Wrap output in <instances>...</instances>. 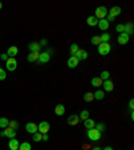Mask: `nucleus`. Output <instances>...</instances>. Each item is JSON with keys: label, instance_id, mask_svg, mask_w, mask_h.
Returning <instances> with one entry per match:
<instances>
[{"label": "nucleus", "instance_id": "f257e3e1", "mask_svg": "<svg viewBox=\"0 0 134 150\" xmlns=\"http://www.w3.org/2000/svg\"><path fill=\"white\" fill-rule=\"evenodd\" d=\"M101 137H102V133H99L95 127H94V129H89V130H87V138H89L90 141L95 142V141L101 139Z\"/></svg>", "mask_w": 134, "mask_h": 150}, {"label": "nucleus", "instance_id": "f03ea898", "mask_svg": "<svg viewBox=\"0 0 134 150\" xmlns=\"http://www.w3.org/2000/svg\"><path fill=\"white\" fill-rule=\"evenodd\" d=\"M107 12H109V10L106 8L105 6H99V7H97V10H95V13H94V16H95L98 20H101V19H106V16H107Z\"/></svg>", "mask_w": 134, "mask_h": 150}, {"label": "nucleus", "instance_id": "7ed1b4c3", "mask_svg": "<svg viewBox=\"0 0 134 150\" xmlns=\"http://www.w3.org/2000/svg\"><path fill=\"white\" fill-rule=\"evenodd\" d=\"M119 13H121V7H118V6L115 7V6H114V7L111 8V10H110V11L107 12V16H106V20H107L109 23L113 22V20L115 19V16H118Z\"/></svg>", "mask_w": 134, "mask_h": 150}, {"label": "nucleus", "instance_id": "20e7f679", "mask_svg": "<svg viewBox=\"0 0 134 150\" xmlns=\"http://www.w3.org/2000/svg\"><path fill=\"white\" fill-rule=\"evenodd\" d=\"M110 51H111V46H110V43H101V44L98 46V54L102 55V56L107 55Z\"/></svg>", "mask_w": 134, "mask_h": 150}, {"label": "nucleus", "instance_id": "39448f33", "mask_svg": "<svg viewBox=\"0 0 134 150\" xmlns=\"http://www.w3.org/2000/svg\"><path fill=\"white\" fill-rule=\"evenodd\" d=\"M16 67H18V62L15 58H8L6 61V68L8 71H15Z\"/></svg>", "mask_w": 134, "mask_h": 150}, {"label": "nucleus", "instance_id": "423d86ee", "mask_svg": "<svg viewBox=\"0 0 134 150\" xmlns=\"http://www.w3.org/2000/svg\"><path fill=\"white\" fill-rule=\"evenodd\" d=\"M0 137H7V138H10V139H12V138L16 137V130H13L11 127H6L0 133Z\"/></svg>", "mask_w": 134, "mask_h": 150}, {"label": "nucleus", "instance_id": "0eeeda50", "mask_svg": "<svg viewBox=\"0 0 134 150\" xmlns=\"http://www.w3.org/2000/svg\"><path fill=\"white\" fill-rule=\"evenodd\" d=\"M48 130H50V123L47 121H43L38 125V131L40 134H47Z\"/></svg>", "mask_w": 134, "mask_h": 150}, {"label": "nucleus", "instance_id": "6e6552de", "mask_svg": "<svg viewBox=\"0 0 134 150\" xmlns=\"http://www.w3.org/2000/svg\"><path fill=\"white\" fill-rule=\"evenodd\" d=\"M50 58H51V55L48 54L47 51H46V52H40L39 59H38V63H42V64L48 63V62H50Z\"/></svg>", "mask_w": 134, "mask_h": 150}, {"label": "nucleus", "instance_id": "1a4fd4ad", "mask_svg": "<svg viewBox=\"0 0 134 150\" xmlns=\"http://www.w3.org/2000/svg\"><path fill=\"white\" fill-rule=\"evenodd\" d=\"M129 39H130V36H129L128 34L122 32V34H119L118 35V39H117V40H118V43L121 46H125V44H128L129 43Z\"/></svg>", "mask_w": 134, "mask_h": 150}, {"label": "nucleus", "instance_id": "9d476101", "mask_svg": "<svg viewBox=\"0 0 134 150\" xmlns=\"http://www.w3.org/2000/svg\"><path fill=\"white\" fill-rule=\"evenodd\" d=\"M79 115H75V114H73V115H70L68 118H67V123L70 125V126H77L78 123H79Z\"/></svg>", "mask_w": 134, "mask_h": 150}, {"label": "nucleus", "instance_id": "9b49d317", "mask_svg": "<svg viewBox=\"0 0 134 150\" xmlns=\"http://www.w3.org/2000/svg\"><path fill=\"white\" fill-rule=\"evenodd\" d=\"M97 26L99 27L101 31H107L109 27H110V23H109L106 19H101V20H98V24H97Z\"/></svg>", "mask_w": 134, "mask_h": 150}, {"label": "nucleus", "instance_id": "f8f14e48", "mask_svg": "<svg viewBox=\"0 0 134 150\" xmlns=\"http://www.w3.org/2000/svg\"><path fill=\"white\" fill-rule=\"evenodd\" d=\"M79 64V61H78L77 56H70L68 58V61H67V66L70 68H75Z\"/></svg>", "mask_w": 134, "mask_h": 150}, {"label": "nucleus", "instance_id": "ddd939ff", "mask_svg": "<svg viewBox=\"0 0 134 150\" xmlns=\"http://www.w3.org/2000/svg\"><path fill=\"white\" fill-rule=\"evenodd\" d=\"M102 86H103V89H105V91H107V93H110V91H113V90H114V83H113L110 79L103 80Z\"/></svg>", "mask_w": 134, "mask_h": 150}, {"label": "nucleus", "instance_id": "4468645a", "mask_svg": "<svg viewBox=\"0 0 134 150\" xmlns=\"http://www.w3.org/2000/svg\"><path fill=\"white\" fill-rule=\"evenodd\" d=\"M26 130H27V133H30V134H34V133L38 131V125L34 123V122H30V123L26 125Z\"/></svg>", "mask_w": 134, "mask_h": 150}, {"label": "nucleus", "instance_id": "2eb2a0df", "mask_svg": "<svg viewBox=\"0 0 134 150\" xmlns=\"http://www.w3.org/2000/svg\"><path fill=\"white\" fill-rule=\"evenodd\" d=\"M40 47L42 46L39 44L38 42H31L28 44V48H30V51L31 52H40Z\"/></svg>", "mask_w": 134, "mask_h": 150}, {"label": "nucleus", "instance_id": "dca6fc26", "mask_svg": "<svg viewBox=\"0 0 134 150\" xmlns=\"http://www.w3.org/2000/svg\"><path fill=\"white\" fill-rule=\"evenodd\" d=\"M19 141L15 139V138H12V139H10V142H8V147H10V150H19Z\"/></svg>", "mask_w": 134, "mask_h": 150}, {"label": "nucleus", "instance_id": "f3484780", "mask_svg": "<svg viewBox=\"0 0 134 150\" xmlns=\"http://www.w3.org/2000/svg\"><path fill=\"white\" fill-rule=\"evenodd\" d=\"M75 56H77V58H78V61L80 62V61H85V59H87L89 54H87V52L85 51V50H80V48H79V50H78V52L75 54Z\"/></svg>", "mask_w": 134, "mask_h": 150}, {"label": "nucleus", "instance_id": "a211bd4d", "mask_svg": "<svg viewBox=\"0 0 134 150\" xmlns=\"http://www.w3.org/2000/svg\"><path fill=\"white\" fill-rule=\"evenodd\" d=\"M18 54H19V50H18V47H16V46H12V47H10V48H8V51H7V55H8V58H15Z\"/></svg>", "mask_w": 134, "mask_h": 150}, {"label": "nucleus", "instance_id": "6ab92c4d", "mask_svg": "<svg viewBox=\"0 0 134 150\" xmlns=\"http://www.w3.org/2000/svg\"><path fill=\"white\" fill-rule=\"evenodd\" d=\"M123 32H125V34H128L129 36L133 35V32H134L133 23H128V24H123Z\"/></svg>", "mask_w": 134, "mask_h": 150}, {"label": "nucleus", "instance_id": "aec40b11", "mask_svg": "<svg viewBox=\"0 0 134 150\" xmlns=\"http://www.w3.org/2000/svg\"><path fill=\"white\" fill-rule=\"evenodd\" d=\"M86 23H87V26L94 27V26H97V24H98V19H97L94 15H91V16H89V18L86 19Z\"/></svg>", "mask_w": 134, "mask_h": 150}, {"label": "nucleus", "instance_id": "412c9836", "mask_svg": "<svg viewBox=\"0 0 134 150\" xmlns=\"http://www.w3.org/2000/svg\"><path fill=\"white\" fill-rule=\"evenodd\" d=\"M83 123H85V127L89 130V129H94L95 127V122H94V119H91V118H87L86 121H83Z\"/></svg>", "mask_w": 134, "mask_h": 150}, {"label": "nucleus", "instance_id": "4be33fe9", "mask_svg": "<svg viewBox=\"0 0 134 150\" xmlns=\"http://www.w3.org/2000/svg\"><path fill=\"white\" fill-rule=\"evenodd\" d=\"M39 55H40V52H31V54H28V56H27V61L28 62H38Z\"/></svg>", "mask_w": 134, "mask_h": 150}, {"label": "nucleus", "instance_id": "5701e85b", "mask_svg": "<svg viewBox=\"0 0 134 150\" xmlns=\"http://www.w3.org/2000/svg\"><path fill=\"white\" fill-rule=\"evenodd\" d=\"M64 111H66V109H64L63 105H56V106H55V114H56V115L62 117V115L64 114Z\"/></svg>", "mask_w": 134, "mask_h": 150}, {"label": "nucleus", "instance_id": "b1692460", "mask_svg": "<svg viewBox=\"0 0 134 150\" xmlns=\"http://www.w3.org/2000/svg\"><path fill=\"white\" fill-rule=\"evenodd\" d=\"M102 83H103V80L99 77H94L93 79H91V85H93L94 87H101L102 86Z\"/></svg>", "mask_w": 134, "mask_h": 150}, {"label": "nucleus", "instance_id": "393cba45", "mask_svg": "<svg viewBox=\"0 0 134 150\" xmlns=\"http://www.w3.org/2000/svg\"><path fill=\"white\" fill-rule=\"evenodd\" d=\"M105 98V91L103 90H98L94 93V99H98V101H102Z\"/></svg>", "mask_w": 134, "mask_h": 150}, {"label": "nucleus", "instance_id": "a878e982", "mask_svg": "<svg viewBox=\"0 0 134 150\" xmlns=\"http://www.w3.org/2000/svg\"><path fill=\"white\" fill-rule=\"evenodd\" d=\"M8 123H10V121H8V118H0V129H6V127H8Z\"/></svg>", "mask_w": 134, "mask_h": 150}, {"label": "nucleus", "instance_id": "bb28decb", "mask_svg": "<svg viewBox=\"0 0 134 150\" xmlns=\"http://www.w3.org/2000/svg\"><path fill=\"white\" fill-rule=\"evenodd\" d=\"M83 101H85V102H91V101H94V94L93 93H86L85 95H83Z\"/></svg>", "mask_w": 134, "mask_h": 150}, {"label": "nucleus", "instance_id": "cd10ccee", "mask_svg": "<svg viewBox=\"0 0 134 150\" xmlns=\"http://www.w3.org/2000/svg\"><path fill=\"white\" fill-rule=\"evenodd\" d=\"M78 50H79V47H78V44H71L70 46V54H71V56H75V54L78 52Z\"/></svg>", "mask_w": 134, "mask_h": 150}, {"label": "nucleus", "instance_id": "c85d7f7f", "mask_svg": "<svg viewBox=\"0 0 134 150\" xmlns=\"http://www.w3.org/2000/svg\"><path fill=\"white\" fill-rule=\"evenodd\" d=\"M89 117H90V113L87 111V110H82V113H80V115H79V119L80 121H86Z\"/></svg>", "mask_w": 134, "mask_h": 150}, {"label": "nucleus", "instance_id": "c756f323", "mask_svg": "<svg viewBox=\"0 0 134 150\" xmlns=\"http://www.w3.org/2000/svg\"><path fill=\"white\" fill-rule=\"evenodd\" d=\"M31 145L28 144V142H22V144L19 145V150H31Z\"/></svg>", "mask_w": 134, "mask_h": 150}, {"label": "nucleus", "instance_id": "7c9ffc66", "mask_svg": "<svg viewBox=\"0 0 134 150\" xmlns=\"http://www.w3.org/2000/svg\"><path fill=\"white\" fill-rule=\"evenodd\" d=\"M91 43L93 44H95V46H99L102 42H101V36H98V35H94L93 38H91Z\"/></svg>", "mask_w": 134, "mask_h": 150}, {"label": "nucleus", "instance_id": "2f4dec72", "mask_svg": "<svg viewBox=\"0 0 134 150\" xmlns=\"http://www.w3.org/2000/svg\"><path fill=\"white\" fill-rule=\"evenodd\" d=\"M42 137H43V134H40L39 131H36V133H34V134H32V139L35 141V142H40Z\"/></svg>", "mask_w": 134, "mask_h": 150}, {"label": "nucleus", "instance_id": "473e14b6", "mask_svg": "<svg viewBox=\"0 0 134 150\" xmlns=\"http://www.w3.org/2000/svg\"><path fill=\"white\" fill-rule=\"evenodd\" d=\"M109 40H110V35H109L107 32H103L102 35H101V42L102 43H109Z\"/></svg>", "mask_w": 134, "mask_h": 150}, {"label": "nucleus", "instance_id": "72a5a7b5", "mask_svg": "<svg viewBox=\"0 0 134 150\" xmlns=\"http://www.w3.org/2000/svg\"><path fill=\"white\" fill-rule=\"evenodd\" d=\"M99 78H101V79H102V80H107L109 79V78H110V73H109V71H102V73H101V77H99Z\"/></svg>", "mask_w": 134, "mask_h": 150}, {"label": "nucleus", "instance_id": "f704fd0d", "mask_svg": "<svg viewBox=\"0 0 134 150\" xmlns=\"http://www.w3.org/2000/svg\"><path fill=\"white\" fill-rule=\"evenodd\" d=\"M8 127L16 130V129H19V123H18V121H10V123H8Z\"/></svg>", "mask_w": 134, "mask_h": 150}, {"label": "nucleus", "instance_id": "c9c22d12", "mask_svg": "<svg viewBox=\"0 0 134 150\" xmlns=\"http://www.w3.org/2000/svg\"><path fill=\"white\" fill-rule=\"evenodd\" d=\"M95 129L99 131V133H103V131L106 130V126L103 123H98V125H95Z\"/></svg>", "mask_w": 134, "mask_h": 150}, {"label": "nucleus", "instance_id": "e433bc0d", "mask_svg": "<svg viewBox=\"0 0 134 150\" xmlns=\"http://www.w3.org/2000/svg\"><path fill=\"white\" fill-rule=\"evenodd\" d=\"M7 78V71L0 67V80H4Z\"/></svg>", "mask_w": 134, "mask_h": 150}, {"label": "nucleus", "instance_id": "4c0bfd02", "mask_svg": "<svg viewBox=\"0 0 134 150\" xmlns=\"http://www.w3.org/2000/svg\"><path fill=\"white\" fill-rule=\"evenodd\" d=\"M115 30H117V32L122 34V32H123V24H118V26L115 27Z\"/></svg>", "mask_w": 134, "mask_h": 150}, {"label": "nucleus", "instance_id": "58836bf2", "mask_svg": "<svg viewBox=\"0 0 134 150\" xmlns=\"http://www.w3.org/2000/svg\"><path fill=\"white\" fill-rule=\"evenodd\" d=\"M133 106H134V101L130 99V101H129V109H130V111H133V109H134Z\"/></svg>", "mask_w": 134, "mask_h": 150}, {"label": "nucleus", "instance_id": "ea45409f", "mask_svg": "<svg viewBox=\"0 0 134 150\" xmlns=\"http://www.w3.org/2000/svg\"><path fill=\"white\" fill-rule=\"evenodd\" d=\"M0 58H1V61H7V59H8V55H7V54H3Z\"/></svg>", "mask_w": 134, "mask_h": 150}, {"label": "nucleus", "instance_id": "a19ab883", "mask_svg": "<svg viewBox=\"0 0 134 150\" xmlns=\"http://www.w3.org/2000/svg\"><path fill=\"white\" fill-rule=\"evenodd\" d=\"M39 44H40V46H46V44H47V40H46V39H43V40H42Z\"/></svg>", "mask_w": 134, "mask_h": 150}, {"label": "nucleus", "instance_id": "79ce46f5", "mask_svg": "<svg viewBox=\"0 0 134 150\" xmlns=\"http://www.w3.org/2000/svg\"><path fill=\"white\" fill-rule=\"evenodd\" d=\"M42 141H48V135L47 134H43V137H42Z\"/></svg>", "mask_w": 134, "mask_h": 150}, {"label": "nucleus", "instance_id": "37998d69", "mask_svg": "<svg viewBox=\"0 0 134 150\" xmlns=\"http://www.w3.org/2000/svg\"><path fill=\"white\" fill-rule=\"evenodd\" d=\"M103 150H114V149H113V147H110V146H106Z\"/></svg>", "mask_w": 134, "mask_h": 150}, {"label": "nucleus", "instance_id": "c03bdc74", "mask_svg": "<svg viewBox=\"0 0 134 150\" xmlns=\"http://www.w3.org/2000/svg\"><path fill=\"white\" fill-rule=\"evenodd\" d=\"M91 150H102V149H101V147H98V146H95V147H93Z\"/></svg>", "mask_w": 134, "mask_h": 150}, {"label": "nucleus", "instance_id": "a18cd8bd", "mask_svg": "<svg viewBox=\"0 0 134 150\" xmlns=\"http://www.w3.org/2000/svg\"><path fill=\"white\" fill-rule=\"evenodd\" d=\"M1 8H3V4H1V3H0V10H1Z\"/></svg>", "mask_w": 134, "mask_h": 150}]
</instances>
